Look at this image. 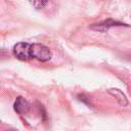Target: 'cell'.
<instances>
[{
	"label": "cell",
	"mask_w": 131,
	"mask_h": 131,
	"mask_svg": "<svg viewBox=\"0 0 131 131\" xmlns=\"http://www.w3.org/2000/svg\"><path fill=\"white\" fill-rule=\"evenodd\" d=\"M7 131H15V130H7Z\"/></svg>",
	"instance_id": "7"
},
{
	"label": "cell",
	"mask_w": 131,
	"mask_h": 131,
	"mask_svg": "<svg viewBox=\"0 0 131 131\" xmlns=\"http://www.w3.org/2000/svg\"><path fill=\"white\" fill-rule=\"evenodd\" d=\"M31 56L39 61H48L52 57L50 49L44 44L35 43L31 45Z\"/></svg>",
	"instance_id": "1"
},
{
	"label": "cell",
	"mask_w": 131,
	"mask_h": 131,
	"mask_svg": "<svg viewBox=\"0 0 131 131\" xmlns=\"http://www.w3.org/2000/svg\"><path fill=\"white\" fill-rule=\"evenodd\" d=\"M110 92H111L114 96H116V97H117V99L119 100L120 104H122V105H126V104H127L126 96H125V95H124L120 90H118V89H111V90H110Z\"/></svg>",
	"instance_id": "5"
},
{
	"label": "cell",
	"mask_w": 131,
	"mask_h": 131,
	"mask_svg": "<svg viewBox=\"0 0 131 131\" xmlns=\"http://www.w3.org/2000/svg\"><path fill=\"white\" fill-rule=\"evenodd\" d=\"M117 26H126L125 24H122V23H119V21H115V20H112V19H107V20H104L100 24H95L94 26H92L91 28L94 29V30H99V31H105L107 30L108 28L111 27H117Z\"/></svg>",
	"instance_id": "4"
},
{
	"label": "cell",
	"mask_w": 131,
	"mask_h": 131,
	"mask_svg": "<svg viewBox=\"0 0 131 131\" xmlns=\"http://www.w3.org/2000/svg\"><path fill=\"white\" fill-rule=\"evenodd\" d=\"M13 107H14V111L17 113V114H26L28 113L29 108H30V105H29V102L21 96H18L15 101H14V104H13Z\"/></svg>",
	"instance_id": "3"
},
{
	"label": "cell",
	"mask_w": 131,
	"mask_h": 131,
	"mask_svg": "<svg viewBox=\"0 0 131 131\" xmlns=\"http://www.w3.org/2000/svg\"><path fill=\"white\" fill-rule=\"evenodd\" d=\"M31 45L32 44L27 43V42L16 43L13 46V49H12L13 55L19 60H23V61L29 60L30 58H32V56H31Z\"/></svg>",
	"instance_id": "2"
},
{
	"label": "cell",
	"mask_w": 131,
	"mask_h": 131,
	"mask_svg": "<svg viewBox=\"0 0 131 131\" xmlns=\"http://www.w3.org/2000/svg\"><path fill=\"white\" fill-rule=\"evenodd\" d=\"M32 4H33L34 6H36V8H41V7H43L44 5H46L47 2H32Z\"/></svg>",
	"instance_id": "6"
}]
</instances>
